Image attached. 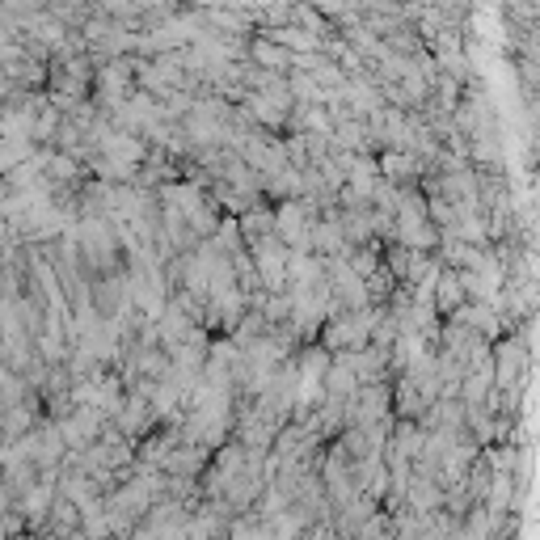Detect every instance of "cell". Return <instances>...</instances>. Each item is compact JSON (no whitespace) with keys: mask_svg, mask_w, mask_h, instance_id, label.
<instances>
[{"mask_svg":"<svg viewBox=\"0 0 540 540\" xmlns=\"http://www.w3.org/2000/svg\"><path fill=\"white\" fill-rule=\"evenodd\" d=\"M13 540H34V536H13Z\"/></svg>","mask_w":540,"mask_h":540,"instance_id":"obj_1","label":"cell"}]
</instances>
